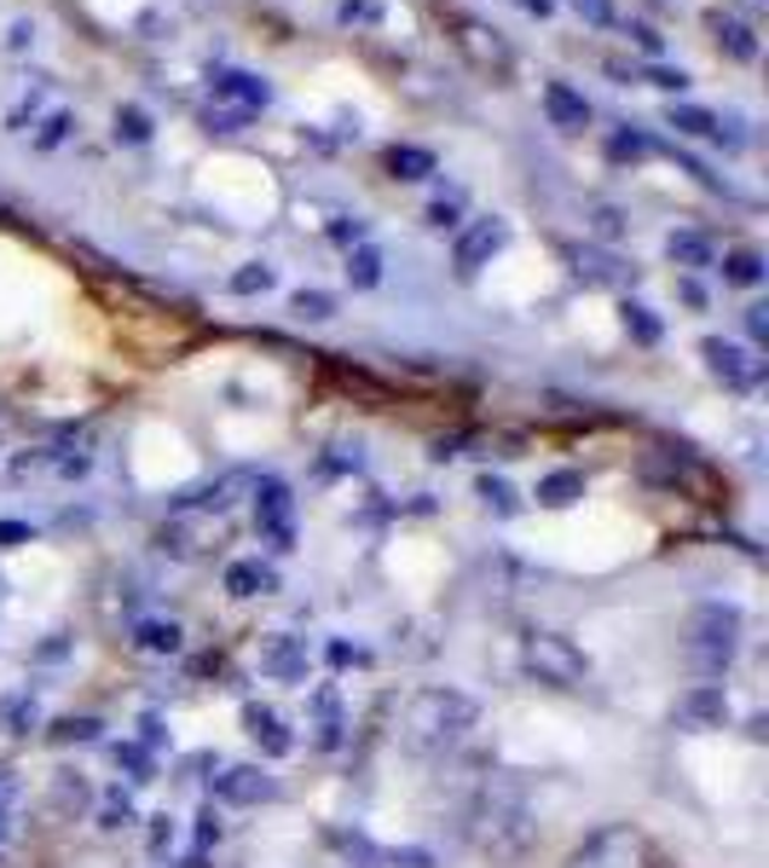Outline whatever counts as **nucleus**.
<instances>
[{"label":"nucleus","instance_id":"obj_45","mask_svg":"<svg viewBox=\"0 0 769 868\" xmlns=\"http://www.w3.org/2000/svg\"><path fill=\"white\" fill-rule=\"evenodd\" d=\"M573 12L591 18V23H613V7H607V0H573Z\"/></svg>","mask_w":769,"mask_h":868},{"label":"nucleus","instance_id":"obj_6","mask_svg":"<svg viewBox=\"0 0 769 868\" xmlns=\"http://www.w3.org/2000/svg\"><path fill=\"white\" fill-rule=\"evenodd\" d=\"M643 862H648V846H643V834L625 828V823L591 834V839H584V846L568 857V868H643Z\"/></svg>","mask_w":769,"mask_h":868},{"label":"nucleus","instance_id":"obj_3","mask_svg":"<svg viewBox=\"0 0 769 868\" xmlns=\"http://www.w3.org/2000/svg\"><path fill=\"white\" fill-rule=\"evenodd\" d=\"M532 839V823H527V805H521V787H486V799L475 810V846L492 851V857H521Z\"/></svg>","mask_w":769,"mask_h":868},{"label":"nucleus","instance_id":"obj_26","mask_svg":"<svg viewBox=\"0 0 769 868\" xmlns=\"http://www.w3.org/2000/svg\"><path fill=\"white\" fill-rule=\"evenodd\" d=\"M434 168H440V163H434L428 145H394L388 151V174H394V180H428Z\"/></svg>","mask_w":769,"mask_h":868},{"label":"nucleus","instance_id":"obj_28","mask_svg":"<svg viewBox=\"0 0 769 868\" xmlns=\"http://www.w3.org/2000/svg\"><path fill=\"white\" fill-rule=\"evenodd\" d=\"M475 498L492 509V516H503V521L521 516V498H516V487H509L503 475H480V480H475Z\"/></svg>","mask_w":769,"mask_h":868},{"label":"nucleus","instance_id":"obj_40","mask_svg":"<svg viewBox=\"0 0 769 868\" xmlns=\"http://www.w3.org/2000/svg\"><path fill=\"white\" fill-rule=\"evenodd\" d=\"M70 127H75V116H70V111H53V116L41 122V134H35V145H41V151H53V145H64V140H70Z\"/></svg>","mask_w":769,"mask_h":868},{"label":"nucleus","instance_id":"obj_30","mask_svg":"<svg viewBox=\"0 0 769 868\" xmlns=\"http://www.w3.org/2000/svg\"><path fill=\"white\" fill-rule=\"evenodd\" d=\"M347 278H353V290H376L382 285V249L376 244L347 249Z\"/></svg>","mask_w":769,"mask_h":868},{"label":"nucleus","instance_id":"obj_34","mask_svg":"<svg viewBox=\"0 0 769 868\" xmlns=\"http://www.w3.org/2000/svg\"><path fill=\"white\" fill-rule=\"evenodd\" d=\"M290 313L306 319V324H324V319H336V296H324V290H295V296H290Z\"/></svg>","mask_w":769,"mask_h":868},{"label":"nucleus","instance_id":"obj_58","mask_svg":"<svg viewBox=\"0 0 769 868\" xmlns=\"http://www.w3.org/2000/svg\"><path fill=\"white\" fill-rule=\"evenodd\" d=\"M516 7H527L532 18H550V0H516Z\"/></svg>","mask_w":769,"mask_h":868},{"label":"nucleus","instance_id":"obj_43","mask_svg":"<svg viewBox=\"0 0 769 868\" xmlns=\"http://www.w3.org/2000/svg\"><path fill=\"white\" fill-rule=\"evenodd\" d=\"M591 226H596V238H607V244H613V238L625 232V220H620V209H596V215H591Z\"/></svg>","mask_w":769,"mask_h":868},{"label":"nucleus","instance_id":"obj_25","mask_svg":"<svg viewBox=\"0 0 769 868\" xmlns=\"http://www.w3.org/2000/svg\"><path fill=\"white\" fill-rule=\"evenodd\" d=\"M179 643H186V631H179L174 620H139L134 626V649L139 654H179Z\"/></svg>","mask_w":769,"mask_h":868},{"label":"nucleus","instance_id":"obj_2","mask_svg":"<svg viewBox=\"0 0 769 868\" xmlns=\"http://www.w3.org/2000/svg\"><path fill=\"white\" fill-rule=\"evenodd\" d=\"M740 626H747V614H740L735 602H700L695 620H688V660H695L706 678L729 672V660L740 649Z\"/></svg>","mask_w":769,"mask_h":868},{"label":"nucleus","instance_id":"obj_41","mask_svg":"<svg viewBox=\"0 0 769 868\" xmlns=\"http://www.w3.org/2000/svg\"><path fill=\"white\" fill-rule=\"evenodd\" d=\"M330 244H342V249H358V244H365V220H353V215H336V220H330Z\"/></svg>","mask_w":769,"mask_h":868},{"label":"nucleus","instance_id":"obj_17","mask_svg":"<svg viewBox=\"0 0 769 868\" xmlns=\"http://www.w3.org/2000/svg\"><path fill=\"white\" fill-rule=\"evenodd\" d=\"M243 724H249V735L261 742V753L267 758H290L295 753V735H290V724L278 719L272 706H243Z\"/></svg>","mask_w":769,"mask_h":868},{"label":"nucleus","instance_id":"obj_38","mask_svg":"<svg viewBox=\"0 0 769 868\" xmlns=\"http://www.w3.org/2000/svg\"><path fill=\"white\" fill-rule=\"evenodd\" d=\"M457 215H464V192H446V197H434V203H428V215H423V220L434 226V232H446V226H457Z\"/></svg>","mask_w":769,"mask_h":868},{"label":"nucleus","instance_id":"obj_10","mask_svg":"<svg viewBox=\"0 0 769 868\" xmlns=\"http://www.w3.org/2000/svg\"><path fill=\"white\" fill-rule=\"evenodd\" d=\"M215 799L220 805H267V799H278V782L261 764H226L215 776Z\"/></svg>","mask_w":769,"mask_h":868},{"label":"nucleus","instance_id":"obj_57","mask_svg":"<svg viewBox=\"0 0 769 868\" xmlns=\"http://www.w3.org/2000/svg\"><path fill=\"white\" fill-rule=\"evenodd\" d=\"M64 649H70L64 637H53V643H41V660H64Z\"/></svg>","mask_w":769,"mask_h":868},{"label":"nucleus","instance_id":"obj_8","mask_svg":"<svg viewBox=\"0 0 769 868\" xmlns=\"http://www.w3.org/2000/svg\"><path fill=\"white\" fill-rule=\"evenodd\" d=\"M157 545H163L174 561H202V556L220 545V521L202 516V509H174V516L157 527Z\"/></svg>","mask_w":769,"mask_h":868},{"label":"nucleus","instance_id":"obj_56","mask_svg":"<svg viewBox=\"0 0 769 868\" xmlns=\"http://www.w3.org/2000/svg\"><path fill=\"white\" fill-rule=\"evenodd\" d=\"M12 794H18V776H12V771H0V810L12 805Z\"/></svg>","mask_w":769,"mask_h":868},{"label":"nucleus","instance_id":"obj_1","mask_svg":"<svg viewBox=\"0 0 769 868\" xmlns=\"http://www.w3.org/2000/svg\"><path fill=\"white\" fill-rule=\"evenodd\" d=\"M480 706L464 689H423V695L405 706V742L412 747H451L475 730Z\"/></svg>","mask_w":769,"mask_h":868},{"label":"nucleus","instance_id":"obj_33","mask_svg":"<svg viewBox=\"0 0 769 868\" xmlns=\"http://www.w3.org/2000/svg\"><path fill=\"white\" fill-rule=\"evenodd\" d=\"M625 330H631V342H643V348H654L659 337H665V324L654 319V308H643V301H625Z\"/></svg>","mask_w":769,"mask_h":868},{"label":"nucleus","instance_id":"obj_19","mask_svg":"<svg viewBox=\"0 0 769 868\" xmlns=\"http://www.w3.org/2000/svg\"><path fill=\"white\" fill-rule=\"evenodd\" d=\"M342 701H336V689H313V747H324V753H336L342 747Z\"/></svg>","mask_w":769,"mask_h":868},{"label":"nucleus","instance_id":"obj_9","mask_svg":"<svg viewBox=\"0 0 769 868\" xmlns=\"http://www.w3.org/2000/svg\"><path fill=\"white\" fill-rule=\"evenodd\" d=\"M254 469H226L220 480H209V487H197V493H186L174 509H202V516H226L232 504H243V498H254Z\"/></svg>","mask_w":769,"mask_h":868},{"label":"nucleus","instance_id":"obj_4","mask_svg":"<svg viewBox=\"0 0 769 868\" xmlns=\"http://www.w3.org/2000/svg\"><path fill=\"white\" fill-rule=\"evenodd\" d=\"M521 666H527L538 683H550V689H579L584 678H591V660H584V649L573 643V637H561V631H532L527 649H521Z\"/></svg>","mask_w":769,"mask_h":868},{"label":"nucleus","instance_id":"obj_59","mask_svg":"<svg viewBox=\"0 0 769 868\" xmlns=\"http://www.w3.org/2000/svg\"><path fill=\"white\" fill-rule=\"evenodd\" d=\"M7 834H12V828H7V810H0V846H7Z\"/></svg>","mask_w":769,"mask_h":868},{"label":"nucleus","instance_id":"obj_27","mask_svg":"<svg viewBox=\"0 0 769 868\" xmlns=\"http://www.w3.org/2000/svg\"><path fill=\"white\" fill-rule=\"evenodd\" d=\"M665 255H672L677 267H711L717 261V249H711L706 232H672V238H665Z\"/></svg>","mask_w":769,"mask_h":868},{"label":"nucleus","instance_id":"obj_22","mask_svg":"<svg viewBox=\"0 0 769 868\" xmlns=\"http://www.w3.org/2000/svg\"><path fill=\"white\" fill-rule=\"evenodd\" d=\"M544 509H573L584 498V475L579 469H550L544 480H538V493H532Z\"/></svg>","mask_w":769,"mask_h":868},{"label":"nucleus","instance_id":"obj_7","mask_svg":"<svg viewBox=\"0 0 769 868\" xmlns=\"http://www.w3.org/2000/svg\"><path fill=\"white\" fill-rule=\"evenodd\" d=\"M254 521H261V539L284 556L295 550V498L278 475H261L254 480Z\"/></svg>","mask_w":769,"mask_h":868},{"label":"nucleus","instance_id":"obj_37","mask_svg":"<svg viewBox=\"0 0 769 868\" xmlns=\"http://www.w3.org/2000/svg\"><path fill=\"white\" fill-rule=\"evenodd\" d=\"M98 730H105L98 719H59V724L46 730V735H53L59 747H70V742H98Z\"/></svg>","mask_w":769,"mask_h":868},{"label":"nucleus","instance_id":"obj_35","mask_svg":"<svg viewBox=\"0 0 769 868\" xmlns=\"http://www.w3.org/2000/svg\"><path fill=\"white\" fill-rule=\"evenodd\" d=\"M272 285H278V272H272L267 261H249V267L232 272V296H261V290H272Z\"/></svg>","mask_w":769,"mask_h":868},{"label":"nucleus","instance_id":"obj_13","mask_svg":"<svg viewBox=\"0 0 769 868\" xmlns=\"http://www.w3.org/2000/svg\"><path fill=\"white\" fill-rule=\"evenodd\" d=\"M677 719L688 730H717L729 719V695H724V683H695L688 695L677 701Z\"/></svg>","mask_w":769,"mask_h":868},{"label":"nucleus","instance_id":"obj_18","mask_svg":"<svg viewBox=\"0 0 769 868\" xmlns=\"http://www.w3.org/2000/svg\"><path fill=\"white\" fill-rule=\"evenodd\" d=\"M665 122H672L677 134H695V140H724V145H740V134H735L740 122H717V116H711V111H700V105H672V111H665Z\"/></svg>","mask_w":769,"mask_h":868},{"label":"nucleus","instance_id":"obj_55","mask_svg":"<svg viewBox=\"0 0 769 868\" xmlns=\"http://www.w3.org/2000/svg\"><path fill=\"white\" fill-rule=\"evenodd\" d=\"M30 41H35V30H30V23H12V35H7V46H12V53H23V46H30Z\"/></svg>","mask_w":769,"mask_h":868},{"label":"nucleus","instance_id":"obj_50","mask_svg":"<svg viewBox=\"0 0 769 868\" xmlns=\"http://www.w3.org/2000/svg\"><path fill=\"white\" fill-rule=\"evenodd\" d=\"M625 35H631L636 46H643V53H659V35L648 30V23H625Z\"/></svg>","mask_w":769,"mask_h":868},{"label":"nucleus","instance_id":"obj_48","mask_svg":"<svg viewBox=\"0 0 769 868\" xmlns=\"http://www.w3.org/2000/svg\"><path fill=\"white\" fill-rule=\"evenodd\" d=\"M648 82L665 87V93H683V87H688V75H683V70H648Z\"/></svg>","mask_w":769,"mask_h":868},{"label":"nucleus","instance_id":"obj_42","mask_svg":"<svg viewBox=\"0 0 769 868\" xmlns=\"http://www.w3.org/2000/svg\"><path fill=\"white\" fill-rule=\"evenodd\" d=\"M116 764H122V771H134V782H150V753H145V747L122 742V747H116Z\"/></svg>","mask_w":769,"mask_h":868},{"label":"nucleus","instance_id":"obj_15","mask_svg":"<svg viewBox=\"0 0 769 868\" xmlns=\"http://www.w3.org/2000/svg\"><path fill=\"white\" fill-rule=\"evenodd\" d=\"M215 99H220V105H232V111H261L272 99V87L261 82V75H249V70H220L215 75Z\"/></svg>","mask_w":769,"mask_h":868},{"label":"nucleus","instance_id":"obj_24","mask_svg":"<svg viewBox=\"0 0 769 868\" xmlns=\"http://www.w3.org/2000/svg\"><path fill=\"white\" fill-rule=\"evenodd\" d=\"M35 724H41V706H35L30 689H12V695H0V730H7V735H30Z\"/></svg>","mask_w":769,"mask_h":868},{"label":"nucleus","instance_id":"obj_31","mask_svg":"<svg viewBox=\"0 0 769 868\" xmlns=\"http://www.w3.org/2000/svg\"><path fill=\"white\" fill-rule=\"evenodd\" d=\"M457 30H464V35H457V41H464L469 53L480 59V64H509V53H503V41H498L492 30H480V23H457Z\"/></svg>","mask_w":769,"mask_h":868},{"label":"nucleus","instance_id":"obj_54","mask_svg":"<svg viewBox=\"0 0 769 868\" xmlns=\"http://www.w3.org/2000/svg\"><path fill=\"white\" fill-rule=\"evenodd\" d=\"M139 730H145V735H139V742H145V747H163V742H168V735H163V719H145Z\"/></svg>","mask_w":769,"mask_h":868},{"label":"nucleus","instance_id":"obj_12","mask_svg":"<svg viewBox=\"0 0 769 868\" xmlns=\"http://www.w3.org/2000/svg\"><path fill=\"white\" fill-rule=\"evenodd\" d=\"M700 353H706V365L724 376L729 389H758V382H763V360H752L747 348H735V342H717V337H711Z\"/></svg>","mask_w":769,"mask_h":868},{"label":"nucleus","instance_id":"obj_21","mask_svg":"<svg viewBox=\"0 0 769 868\" xmlns=\"http://www.w3.org/2000/svg\"><path fill=\"white\" fill-rule=\"evenodd\" d=\"M226 591L232 597H267V591H278V574L267 568V561H232V568H226Z\"/></svg>","mask_w":769,"mask_h":868},{"label":"nucleus","instance_id":"obj_51","mask_svg":"<svg viewBox=\"0 0 769 868\" xmlns=\"http://www.w3.org/2000/svg\"><path fill=\"white\" fill-rule=\"evenodd\" d=\"M0 545H7V550L12 545H30V527H23V521H0Z\"/></svg>","mask_w":769,"mask_h":868},{"label":"nucleus","instance_id":"obj_46","mask_svg":"<svg viewBox=\"0 0 769 868\" xmlns=\"http://www.w3.org/2000/svg\"><path fill=\"white\" fill-rule=\"evenodd\" d=\"M330 666H365V649H353V643H330Z\"/></svg>","mask_w":769,"mask_h":868},{"label":"nucleus","instance_id":"obj_20","mask_svg":"<svg viewBox=\"0 0 769 868\" xmlns=\"http://www.w3.org/2000/svg\"><path fill=\"white\" fill-rule=\"evenodd\" d=\"M544 111H550V122L555 127H568V134H579V127H591V105L568 87V82H550L544 87Z\"/></svg>","mask_w":769,"mask_h":868},{"label":"nucleus","instance_id":"obj_53","mask_svg":"<svg viewBox=\"0 0 769 868\" xmlns=\"http://www.w3.org/2000/svg\"><path fill=\"white\" fill-rule=\"evenodd\" d=\"M150 823H157V828H150V851H163L174 839V828H168V816H150Z\"/></svg>","mask_w":769,"mask_h":868},{"label":"nucleus","instance_id":"obj_47","mask_svg":"<svg viewBox=\"0 0 769 868\" xmlns=\"http://www.w3.org/2000/svg\"><path fill=\"white\" fill-rule=\"evenodd\" d=\"M243 122H249V111H209V127H220V134H238Z\"/></svg>","mask_w":769,"mask_h":868},{"label":"nucleus","instance_id":"obj_16","mask_svg":"<svg viewBox=\"0 0 769 868\" xmlns=\"http://www.w3.org/2000/svg\"><path fill=\"white\" fill-rule=\"evenodd\" d=\"M261 672L278 678V683H301L306 678V643H301V637H267Z\"/></svg>","mask_w":769,"mask_h":868},{"label":"nucleus","instance_id":"obj_36","mask_svg":"<svg viewBox=\"0 0 769 868\" xmlns=\"http://www.w3.org/2000/svg\"><path fill=\"white\" fill-rule=\"evenodd\" d=\"M116 140L122 145H150V116L139 105H122L116 111Z\"/></svg>","mask_w":769,"mask_h":868},{"label":"nucleus","instance_id":"obj_49","mask_svg":"<svg viewBox=\"0 0 769 868\" xmlns=\"http://www.w3.org/2000/svg\"><path fill=\"white\" fill-rule=\"evenodd\" d=\"M215 839H220V816L202 810V816H197V846H215Z\"/></svg>","mask_w":769,"mask_h":868},{"label":"nucleus","instance_id":"obj_32","mask_svg":"<svg viewBox=\"0 0 769 868\" xmlns=\"http://www.w3.org/2000/svg\"><path fill=\"white\" fill-rule=\"evenodd\" d=\"M607 157L613 163H643V157H654V140L636 134V127H620V134H607Z\"/></svg>","mask_w":769,"mask_h":868},{"label":"nucleus","instance_id":"obj_44","mask_svg":"<svg viewBox=\"0 0 769 868\" xmlns=\"http://www.w3.org/2000/svg\"><path fill=\"white\" fill-rule=\"evenodd\" d=\"M336 18H342V23H371V18H376V0H342Z\"/></svg>","mask_w":769,"mask_h":868},{"label":"nucleus","instance_id":"obj_11","mask_svg":"<svg viewBox=\"0 0 769 868\" xmlns=\"http://www.w3.org/2000/svg\"><path fill=\"white\" fill-rule=\"evenodd\" d=\"M503 244H509V226H503L498 215H492V220H475L469 232L457 238V249H451V261H457V272H464V278H475V272H480L486 261H492V255H498Z\"/></svg>","mask_w":769,"mask_h":868},{"label":"nucleus","instance_id":"obj_29","mask_svg":"<svg viewBox=\"0 0 769 868\" xmlns=\"http://www.w3.org/2000/svg\"><path fill=\"white\" fill-rule=\"evenodd\" d=\"M724 285H740V290L763 285V255L758 249H729L724 255Z\"/></svg>","mask_w":769,"mask_h":868},{"label":"nucleus","instance_id":"obj_39","mask_svg":"<svg viewBox=\"0 0 769 868\" xmlns=\"http://www.w3.org/2000/svg\"><path fill=\"white\" fill-rule=\"evenodd\" d=\"M127 823H134V799H127V794H111L105 805H98V828L116 834V828H127Z\"/></svg>","mask_w":769,"mask_h":868},{"label":"nucleus","instance_id":"obj_52","mask_svg":"<svg viewBox=\"0 0 769 868\" xmlns=\"http://www.w3.org/2000/svg\"><path fill=\"white\" fill-rule=\"evenodd\" d=\"M747 330L763 342V337H769V308H747Z\"/></svg>","mask_w":769,"mask_h":868},{"label":"nucleus","instance_id":"obj_14","mask_svg":"<svg viewBox=\"0 0 769 868\" xmlns=\"http://www.w3.org/2000/svg\"><path fill=\"white\" fill-rule=\"evenodd\" d=\"M573 272L584 278V285H636V267H625L613 249H573Z\"/></svg>","mask_w":769,"mask_h":868},{"label":"nucleus","instance_id":"obj_23","mask_svg":"<svg viewBox=\"0 0 769 868\" xmlns=\"http://www.w3.org/2000/svg\"><path fill=\"white\" fill-rule=\"evenodd\" d=\"M711 35H717V46H724L729 59H740V64L758 59V35H752L740 18H724V12H717V18H711Z\"/></svg>","mask_w":769,"mask_h":868},{"label":"nucleus","instance_id":"obj_5","mask_svg":"<svg viewBox=\"0 0 769 868\" xmlns=\"http://www.w3.org/2000/svg\"><path fill=\"white\" fill-rule=\"evenodd\" d=\"M643 475L659 480V487H672V493H688V498H700V504H717L724 498V487H717V475L700 464V457H688V452H648L643 457Z\"/></svg>","mask_w":769,"mask_h":868}]
</instances>
